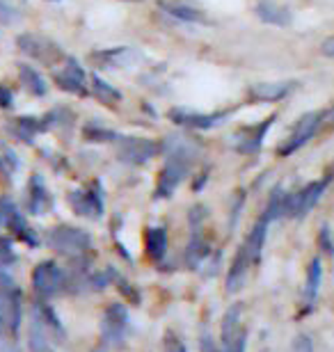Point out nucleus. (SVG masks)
<instances>
[{
  "mask_svg": "<svg viewBox=\"0 0 334 352\" xmlns=\"http://www.w3.org/2000/svg\"><path fill=\"white\" fill-rule=\"evenodd\" d=\"M55 82L60 85V89L69 91V94H78L83 96L85 91V72L81 69V65L74 60V58H67L65 60V67L55 74Z\"/></svg>",
  "mask_w": 334,
  "mask_h": 352,
  "instance_id": "nucleus-11",
  "label": "nucleus"
},
{
  "mask_svg": "<svg viewBox=\"0 0 334 352\" xmlns=\"http://www.w3.org/2000/svg\"><path fill=\"white\" fill-rule=\"evenodd\" d=\"M69 274L65 267H60L55 261H41L32 270V286L34 293L41 300H51L55 295H62L69 291Z\"/></svg>",
  "mask_w": 334,
  "mask_h": 352,
  "instance_id": "nucleus-2",
  "label": "nucleus"
},
{
  "mask_svg": "<svg viewBox=\"0 0 334 352\" xmlns=\"http://www.w3.org/2000/svg\"><path fill=\"white\" fill-rule=\"evenodd\" d=\"M167 231L160 229V227H152L147 229V236H145V252L152 261H160L163 256L167 254Z\"/></svg>",
  "mask_w": 334,
  "mask_h": 352,
  "instance_id": "nucleus-18",
  "label": "nucleus"
},
{
  "mask_svg": "<svg viewBox=\"0 0 334 352\" xmlns=\"http://www.w3.org/2000/svg\"><path fill=\"white\" fill-rule=\"evenodd\" d=\"M323 119H325V110H316V112L302 115L300 122L295 124V129L291 131V135L286 138V142L282 144L280 156H291V153H295L298 149H302V146L316 135V131L321 129Z\"/></svg>",
  "mask_w": 334,
  "mask_h": 352,
  "instance_id": "nucleus-4",
  "label": "nucleus"
},
{
  "mask_svg": "<svg viewBox=\"0 0 334 352\" xmlns=\"http://www.w3.org/2000/svg\"><path fill=\"white\" fill-rule=\"evenodd\" d=\"M48 248L55 250L58 254L71 258V261H85L92 250V238L87 231L78 229V227H55L46 238Z\"/></svg>",
  "mask_w": 334,
  "mask_h": 352,
  "instance_id": "nucleus-1",
  "label": "nucleus"
},
{
  "mask_svg": "<svg viewBox=\"0 0 334 352\" xmlns=\"http://www.w3.org/2000/svg\"><path fill=\"white\" fill-rule=\"evenodd\" d=\"M0 220H3L5 227L10 229L12 234L19 238V241H23L28 245H37L39 243L37 236H34L32 229L28 227L25 217L21 215V210H19V206L14 201H10V199L0 201Z\"/></svg>",
  "mask_w": 334,
  "mask_h": 352,
  "instance_id": "nucleus-8",
  "label": "nucleus"
},
{
  "mask_svg": "<svg viewBox=\"0 0 334 352\" xmlns=\"http://www.w3.org/2000/svg\"><path fill=\"white\" fill-rule=\"evenodd\" d=\"M286 208H289V195L284 192L282 188H275L273 195H270V199L266 204V210H264V220L270 224L273 220H277V217H284L286 215Z\"/></svg>",
  "mask_w": 334,
  "mask_h": 352,
  "instance_id": "nucleus-23",
  "label": "nucleus"
},
{
  "mask_svg": "<svg viewBox=\"0 0 334 352\" xmlns=\"http://www.w3.org/2000/svg\"><path fill=\"white\" fill-rule=\"evenodd\" d=\"M240 341H245V332L240 327V309L233 305L231 309H227L222 322H220V343H222V350H227L238 346Z\"/></svg>",
  "mask_w": 334,
  "mask_h": 352,
  "instance_id": "nucleus-12",
  "label": "nucleus"
},
{
  "mask_svg": "<svg viewBox=\"0 0 334 352\" xmlns=\"http://www.w3.org/2000/svg\"><path fill=\"white\" fill-rule=\"evenodd\" d=\"M295 87V82H259L252 87V96L259 101H280Z\"/></svg>",
  "mask_w": 334,
  "mask_h": 352,
  "instance_id": "nucleus-20",
  "label": "nucleus"
},
{
  "mask_svg": "<svg viewBox=\"0 0 334 352\" xmlns=\"http://www.w3.org/2000/svg\"><path fill=\"white\" fill-rule=\"evenodd\" d=\"M69 204L78 215L90 217V220H98V217L103 215V197L98 192H94V188H92L90 192H85V190L71 192Z\"/></svg>",
  "mask_w": 334,
  "mask_h": 352,
  "instance_id": "nucleus-10",
  "label": "nucleus"
},
{
  "mask_svg": "<svg viewBox=\"0 0 334 352\" xmlns=\"http://www.w3.org/2000/svg\"><path fill=\"white\" fill-rule=\"evenodd\" d=\"M41 131V122L34 117H17L12 122V133L23 142H32L34 135Z\"/></svg>",
  "mask_w": 334,
  "mask_h": 352,
  "instance_id": "nucleus-24",
  "label": "nucleus"
},
{
  "mask_svg": "<svg viewBox=\"0 0 334 352\" xmlns=\"http://www.w3.org/2000/svg\"><path fill=\"white\" fill-rule=\"evenodd\" d=\"M330 179H323V181H314L309 186H304L302 190L298 192L289 195V208H286V217H307L309 210L321 201V197L328 188Z\"/></svg>",
  "mask_w": 334,
  "mask_h": 352,
  "instance_id": "nucleus-5",
  "label": "nucleus"
},
{
  "mask_svg": "<svg viewBox=\"0 0 334 352\" xmlns=\"http://www.w3.org/2000/svg\"><path fill=\"white\" fill-rule=\"evenodd\" d=\"M257 16L266 21L270 25H289L291 23V12L284 5L277 3H259L257 5Z\"/></svg>",
  "mask_w": 334,
  "mask_h": 352,
  "instance_id": "nucleus-21",
  "label": "nucleus"
},
{
  "mask_svg": "<svg viewBox=\"0 0 334 352\" xmlns=\"http://www.w3.org/2000/svg\"><path fill=\"white\" fill-rule=\"evenodd\" d=\"M3 314H7L12 334H17L21 327V314H23V293H21V288L14 279H3Z\"/></svg>",
  "mask_w": 334,
  "mask_h": 352,
  "instance_id": "nucleus-9",
  "label": "nucleus"
},
{
  "mask_svg": "<svg viewBox=\"0 0 334 352\" xmlns=\"http://www.w3.org/2000/svg\"><path fill=\"white\" fill-rule=\"evenodd\" d=\"M321 53L325 55V58H334V34H332V37H328V39H323Z\"/></svg>",
  "mask_w": 334,
  "mask_h": 352,
  "instance_id": "nucleus-32",
  "label": "nucleus"
},
{
  "mask_svg": "<svg viewBox=\"0 0 334 352\" xmlns=\"http://www.w3.org/2000/svg\"><path fill=\"white\" fill-rule=\"evenodd\" d=\"M19 76H21V82L32 91V94H37V96H44L48 87H46V80L41 78L37 69H32V67H28V65H19Z\"/></svg>",
  "mask_w": 334,
  "mask_h": 352,
  "instance_id": "nucleus-25",
  "label": "nucleus"
},
{
  "mask_svg": "<svg viewBox=\"0 0 334 352\" xmlns=\"http://www.w3.org/2000/svg\"><path fill=\"white\" fill-rule=\"evenodd\" d=\"M3 325H5L3 322V305H0V332H3Z\"/></svg>",
  "mask_w": 334,
  "mask_h": 352,
  "instance_id": "nucleus-34",
  "label": "nucleus"
},
{
  "mask_svg": "<svg viewBox=\"0 0 334 352\" xmlns=\"http://www.w3.org/2000/svg\"><path fill=\"white\" fill-rule=\"evenodd\" d=\"M14 105V94H12V89H7L0 85V108H12Z\"/></svg>",
  "mask_w": 334,
  "mask_h": 352,
  "instance_id": "nucleus-30",
  "label": "nucleus"
},
{
  "mask_svg": "<svg viewBox=\"0 0 334 352\" xmlns=\"http://www.w3.org/2000/svg\"><path fill=\"white\" fill-rule=\"evenodd\" d=\"M270 122L273 119H268V122H264L261 126H252V129H243L238 133V144H236V149L240 153H257L261 149V144H264V138H266V133L270 129Z\"/></svg>",
  "mask_w": 334,
  "mask_h": 352,
  "instance_id": "nucleus-17",
  "label": "nucleus"
},
{
  "mask_svg": "<svg viewBox=\"0 0 334 352\" xmlns=\"http://www.w3.org/2000/svg\"><path fill=\"white\" fill-rule=\"evenodd\" d=\"M160 7L167 14H172L174 19L188 21V23H206V14L197 7L183 5V3H160Z\"/></svg>",
  "mask_w": 334,
  "mask_h": 352,
  "instance_id": "nucleus-22",
  "label": "nucleus"
},
{
  "mask_svg": "<svg viewBox=\"0 0 334 352\" xmlns=\"http://www.w3.org/2000/svg\"><path fill=\"white\" fill-rule=\"evenodd\" d=\"M28 346L30 352H51V341H48V329L44 322L37 318V314L32 311L30 329H28Z\"/></svg>",
  "mask_w": 334,
  "mask_h": 352,
  "instance_id": "nucleus-19",
  "label": "nucleus"
},
{
  "mask_svg": "<svg viewBox=\"0 0 334 352\" xmlns=\"http://www.w3.org/2000/svg\"><path fill=\"white\" fill-rule=\"evenodd\" d=\"M165 352H188V348L174 332H167L165 334Z\"/></svg>",
  "mask_w": 334,
  "mask_h": 352,
  "instance_id": "nucleus-28",
  "label": "nucleus"
},
{
  "mask_svg": "<svg viewBox=\"0 0 334 352\" xmlns=\"http://www.w3.org/2000/svg\"><path fill=\"white\" fill-rule=\"evenodd\" d=\"M202 352H220V350H218V346H216V343H213V339H211L209 334H206L204 339H202Z\"/></svg>",
  "mask_w": 334,
  "mask_h": 352,
  "instance_id": "nucleus-33",
  "label": "nucleus"
},
{
  "mask_svg": "<svg viewBox=\"0 0 334 352\" xmlns=\"http://www.w3.org/2000/svg\"><path fill=\"white\" fill-rule=\"evenodd\" d=\"M92 352H103V350H92Z\"/></svg>",
  "mask_w": 334,
  "mask_h": 352,
  "instance_id": "nucleus-35",
  "label": "nucleus"
},
{
  "mask_svg": "<svg viewBox=\"0 0 334 352\" xmlns=\"http://www.w3.org/2000/svg\"><path fill=\"white\" fill-rule=\"evenodd\" d=\"M83 135L87 142H110V140H115L117 135L112 131L108 129H101V126H85V131H83Z\"/></svg>",
  "mask_w": 334,
  "mask_h": 352,
  "instance_id": "nucleus-27",
  "label": "nucleus"
},
{
  "mask_svg": "<svg viewBox=\"0 0 334 352\" xmlns=\"http://www.w3.org/2000/svg\"><path fill=\"white\" fill-rule=\"evenodd\" d=\"M119 158L131 165H145L160 153V144L149 138H124L119 142Z\"/></svg>",
  "mask_w": 334,
  "mask_h": 352,
  "instance_id": "nucleus-6",
  "label": "nucleus"
},
{
  "mask_svg": "<svg viewBox=\"0 0 334 352\" xmlns=\"http://www.w3.org/2000/svg\"><path fill=\"white\" fill-rule=\"evenodd\" d=\"M321 284H323V267H321V258H314L307 267V279H304V291H302V309L304 311H311L318 300V293H321Z\"/></svg>",
  "mask_w": 334,
  "mask_h": 352,
  "instance_id": "nucleus-15",
  "label": "nucleus"
},
{
  "mask_svg": "<svg viewBox=\"0 0 334 352\" xmlns=\"http://www.w3.org/2000/svg\"><path fill=\"white\" fill-rule=\"evenodd\" d=\"M293 352H314V348H311V341L307 336H298L293 343Z\"/></svg>",
  "mask_w": 334,
  "mask_h": 352,
  "instance_id": "nucleus-31",
  "label": "nucleus"
},
{
  "mask_svg": "<svg viewBox=\"0 0 334 352\" xmlns=\"http://www.w3.org/2000/svg\"><path fill=\"white\" fill-rule=\"evenodd\" d=\"M133 60V51L129 46H119V48H103V51L90 53V62L98 69H119L124 65H129Z\"/></svg>",
  "mask_w": 334,
  "mask_h": 352,
  "instance_id": "nucleus-14",
  "label": "nucleus"
},
{
  "mask_svg": "<svg viewBox=\"0 0 334 352\" xmlns=\"http://www.w3.org/2000/svg\"><path fill=\"white\" fill-rule=\"evenodd\" d=\"M17 46L23 51L25 55H30V58L44 62V65H55L60 58H62V51L58 44H53L51 39L46 37H39V34H19L17 37Z\"/></svg>",
  "mask_w": 334,
  "mask_h": 352,
  "instance_id": "nucleus-7",
  "label": "nucleus"
},
{
  "mask_svg": "<svg viewBox=\"0 0 334 352\" xmlns=\"http://www.w3.org/2000/svg\"><path fill=\"white\" fill-rule=\"evenodd\" d=\"M92 89H94V96L98 98V101L105 103V105H112V103L122 101V94H119V91L112 85H108L105 80L98 78V76L92 78Z\"/></svg>",
  "mask_w": 334,
  "mask_h": 352,
  "instance_id": "nucleus-26",
  "label": "nucleus"
},
{
  "mask_svg": "<svg viewBox=\"0 0 334 352\" xmlns=\"http://www.w3.org/2000/svg\"><path fill=\"white\" fill-rule=\"evenodd\" d=\"M48 208H51V195H48L41 176L34 174L28 186V210L32 215H46Z\"/></svg>",
  "mask_w": 334,
  "mask_h": 352,
  "instance_id": "nucleus-16",
  "label": "nucleus"
},
{
  "mask_svg": "<svg viewBox=\"0 0 334 352\" xmlns=\"http://www.w3.org/2000/svg\"><path fill=\"white\" fill-rule=\"evenodd\" d=\"M318 245H321V250L325 252V254H334V241L330 238V229L323 227L321 229V236H318Z\"/></svg>",
  "mask_w": 334,
  "mask_h": 352,
  "instance_id": "nucleus-29",
  "label": "nucleus"
},
{
  "mask_svg": "<svg viewBox=\"0 0 334 352\" xmlns=\"http://www.w3.org/2000/svg\"><path fill=\"white\" fill-rule=\"evenodd\" d=\"M129 325L131 322L126 307L119 305V302H112V305L105 307L101 316V339L112 348H122L126 334H129Z\"/></svg>",
  "mask_w": 334,
  "mask_h": 352,
  "instance_id": "nucleus-3",
  "label": "nucleus"
},
{
  "mask_svg": "<svg viewBox=\"0 0 334 352\" xmlns=\"http://www.w3.org/2000/svg\"><path fill=\"white\" fill-rule=\"evenodd\" d=\"M169 117H172V122H176L179 126H188V129H213V126H218L227 115H225V112H213V115H202V112H193V110L176 108V110L169 112Z\"/></svg>",
  "mask_w": 334,
  "mask_h": 352,
  "instance_id": "nucleus-13",
  "label": "nucleus"
}]
</instances>
